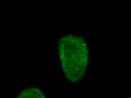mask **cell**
<instances>
[{"instance_id": "cell-1", "label": "cell", "mask_w": 131, "mask_h": 98, "mask_svg": "<svg viewBox=\"0 0 131 98\" xmlns=\"http://www.w3.org/2000/svg\"><path fill=\"white\" fill-rule=\"evenodd\" d=\"M16 98H46L43 92L36 88H30L23 90Z\"/></svg>"}]
</instances>
